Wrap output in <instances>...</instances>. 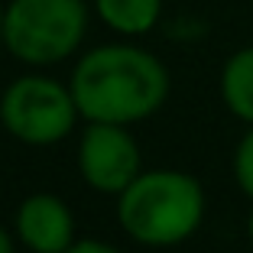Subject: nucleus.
Instances as JSON below:
<instances>
[{
  "instance_id": "nucleus-2",
  "label": "nucleus",
  "mask_w": 253,
  "mask_h": 253,
  "mask_svg": "<svg viewBox=\"0 0 253 253\" xmlns=\"http://www.w3.org/2000/svg\"><path fill=\"white\" fill-rule=\"evenodd\" d=\"M201 211H205L201 185L182 172L136 175L120 195V221L126 234L153 247L185 240L201 224Z\"/></svg>"
},
{
  "instance_id": "nucleus-1",
  "label": "nucleus",
  "mask_w": 253,
  "mask_h": 253,
  "mask_svg": "<svg viewBox=\"0 0 253 253\" xmlns=\"http://www.w3.org/2000/svg\"><path fill=\"white\" fill-rule=\"evenodd\" d=\"M169 75L133 45H104L82 59L72 78L78 111L94 124H130L149 117L166 101Z\"/></svg>"
},
{
  "instance_id": "nucleus-13",
  "label": "nucleus",
  "mask_w": 253,
  "mask_h": 253,
  "mask_svg": "<svg viewBox=\"0 0 253 253\" xmlns=\"http://www.w3.org/2000/svg\"><path fill=\"white\" fill-rule=\"evenodd\" d=\"M250 237H253V214H250Z\"/></svg>"
},
{
  "instance_id": "nucleus-5",
  "label": "nucleus",
  "mask_w": 253,
  "mask_h": 253,
  "mask_svg": "<svg viewBox=\"0 0 253 253\" xmlns=\"http://www.w3.org/2000/svg\"><path fill=\"white\" fill-rule=\"evenodd\" d=\"M140 149L117 124H94L82 140V175L101 192H124L136 179Z\"/></svg>"
},
{
  "instance_id": "nucleus-12",
  "label": "nucleus",
  "mask_w": 253,
  "mask_h": 253,
  "mask_svg": "<svg viewBox=\"0 0 253 253\" xmlns=\"http://www.w3.org/2000/svg\"><path fill=\"white\" fill-rule=\"evenodd\" d=\"M0 39H3V10H0Z\"/></svg>"
},
{
  "instance_id": "nucleus-11",
  "label": "nucleus",
  "mask_w": 253,
  "mask_h": 253,
  "mask_svg": "<svg viewBox=\"0 0 253 253\" xmlns=\"http://www.w3.org/2000/svg\"><path fill=\"white\" fill-rule=\"evenodd\" d=\"M0 253H13V250H10V240H7V234H3V231H0Z\"/></svg>"
},
{
  "instance_id": "nucleus-3",
  "label": "nucleus",
  "mask_w": 253,
  "mask_h": 253,
  "mask_svg": "<svg viewBox=\"0 0 253 253\" xmlns=\"http://www.w3.org/2000/svg\"><path fill=\"white\" fill-rule=\"evenodd\" d=\"M88 13L82 0H13L3 13V42L23 62H59L82 42Z\"/></svg>"
},
{
  "instance_id": "nucleus-10",
  "label": "nucleus",
  "mask_w": 253,
  "mask_h": 253,
  "mask_svg": "<svg viewBox=\"0 0 253 253\" xmlns=\"http://www.w3.org/2000/svg\"><path fill=\"white\" fill-rule=\"evenodd\" d=\"M65 253H117V250H111V247H104V244H97V240H84V244L68 247Z\"/></svg>"
},
{
  "instance_id": "nucleus-4",
  "label": "nucleus",
  "mask_w": 253,
  "mask_h": 253,
  "mask_svg": "<svg viewBox=\"0 0 253 253\" xmlns=\"http://www.w3.org/2000/svg\"><path fill=\"white\" fill-rule=\"evenodd\" d=\"M75 97L49 78H20L0 101V117L23 143H55L75 124Z\"/></svg>"
},
{
  "instance_id": "nucleus-9",
  "label": "nucleus",
  "mask_w": 253,
  "mask_h": 253,
  "mask_svg": "<svg viewBox=\"0 0 253 253\" xmlns=\"http://www.w3.org/2000/svg\"><path fill=\"white\" fill-rule=\"evenodd\" d=\"M234 172H237V182L247 195L253 198V130L240 140L237 156H234Z\"/></svg>"
},
{
  "instance_id": "nucleus-8",
  "label": "nucleus",
  "mask_w": 253,
  "mask_h": 253,
  "mask_svg": "<svg viewBox=\"0 0 253 253\" xmlns=\"http://www.w3.org/2000/svg\"><path fill=\"white\" fill-rule=\"evenodd\" d=\"M97 10L120 33H146L159 16V0H97Z\"/></svg>"
},
{
  "instance_id": "nucleus-7",
  "label": "nucleus",
  "mask_w": 253,
  "mask_h": 253,
  "mask_svg": "<svg viewBox=\"0 0 253 253\" xmlns=\"http://www.w3.org/2000/svg\"><path fill=\"white\" fill-rule=\"evenodd\" d=\"M221 94L234 114L253 124V49H240L221 75Z\"/></svg>"
},
{
  "instance_id": "nucleus-6",
  "label": "nucleus",
  "mask_w": 253,
  "mask_h": 253,
  "mask_svg": "<svg viewBox=\"0 0 253 253\" xmlns=\"http://www.w3.org/2000/svg\"><path fill=\"white\" fill-rule=\"evenodd\" d=\"M20 237L39 253H65L72 247L68 208L52 195H33L20 208Z\"/></svg>"
}]
</instances>
